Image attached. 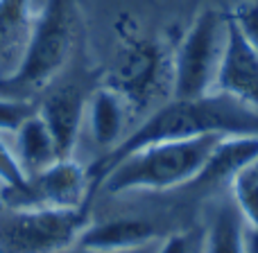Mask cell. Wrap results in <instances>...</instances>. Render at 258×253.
<instances>
[{"label":"cell","mask_w":258,"mask_h":253,"mask_svg":"<svg viewBox=\"0 0 258 253\" xmlns=\"http://www.w3.org/2000/svg\"><path fill=\"white\" fill-rule=\"evenodd\" d=\"M258 136V111L224 93H209L195 100L172 98L168 104L152 111L134 131H129L113 149L104 151L89 167L91 195L100 188L104 174L127 154L152 142L190 140L204 136Z\"/></svg>","instance_id":"1"},{"label":"cell","mask_w":258,"mask_h":253,"mask_svg":"<svg viewBox=\"0 0 258 253\" xmlns=\"http://www.w3.org/2000/svg\"><path fill=\"white\" fill-rule=\"evenodd\" d=\"M218 138L220 136H204L145 145L118 160L104 174L98 190H104L109 195H127V192H163L190 186Z\"/></svg>","instance_id":"2"},{"label":"cell","mask_w":258,"mask_h":253,"mask_svg":"<svg viewBox=\"0 0 258 253\" xmlns=\"http://www.w3.org/2000/svg\"><path fill=\"white\" fill-rule=\"evenodd\" d=\"M75 30V0H48L36 14L34 32L21 66L16 68V72L0 79V95L14 100H32L34 95L43 93L71 59Z\"/></svg>","instance_id":"3"},{"label":"cell","mask_w":258,"mask_h":253,"mask_svg":"<svg viewBox=\"0 0 258 253\" xmlns=\"http://www.w3.org/2000/svg\"><path fill=\"white\" fill-rule=\"evenodd\" d=\"M91 224L82 208H14L0 206V253H66Z\"/></svg>","instance_id":"4"},{"label":"cell","mask_w":258,"mask_h":253,"mask_svg":"<svg viewBox=\"0 0 258 253\" xmlns=\"http://www.w3.org/2000/svg\"><path fill=\"white\" fill-rule=\"evenodd\" d=\"M116 32L118 52L109 70L107 86L125 100L129 111H143L163 89L165 70L170 68L165 50L154 36L138 30L132 18L120 16Z\"/></svg>","instance_id":"5"},{"label":"cell","mask_w":258,"mask_h":253,"mask_svg":"<svg viewBox=\"0 0 258 253\" xmlns=\"http://www.w3.org/2000/svg\"><path fill=\"white\" fill-rule=\"evenodd\" d=\"M227 41V16L215 9H202L181 36L170 61L172 98L195 100L215 91Z\"/></svg>","instance_id":"6"},{"label":"cell","mask_w":258,"mask_h":253,"mask_svg":"<svg viewBox=\"0 0 258 253\" xmlns=\"http://www.w3.org/2000/svg\"><path fill=\"white\" fill-rule=\"evenodd\" d=\"M3 204L14 208H82L89 206V167L73 156L54 160L43 172L27 179L21 190H0Z\"/></svg>","instance_id":"7"},{"label":"cell","mask_w":258,"mask_h":253,"mask_svg":"<svg viewBox=\"0 0 258 253\" xmlns=\"http://www.w3.org/2000/svg\"><path fill=\"white\" fill-rule=\"evenodd\" d=\"M215 91L258 111V54L238 30L231 14L227 16V41L215 77Z\"/></svg>","instance_id":"8"},{"label":"cell","mask_w":258,"mask_h":253,"mask_svg":"<svg viewBox=\"0 0 258 253\" xmlns=\"http://www.w3.org/2000/svg\"><path fill=\"white\" fill-rule=\"evenodd\" d=\"M86 102H89V95L80 86L66 84L50 91L41 107L36 109L41 120L52 133L59 158H68L75 151L82 125L86 120Z\"/></svg>","instance_id":"9"},{"label":"cell","mask_w":258,"mask_h":253,"mask_svg":"<svg viewBox=\"0 0 258 253\" xmlns=\"http://www.w3.org/2000/svg\"><path fill=\"white\" fill-rule=\"evenodd\" d=\"M159 228L143 217H113L104 222H91L82 231L75 249L120 253L159 242Z\"/></svg>","instance_id":"10"},{"label":"cell","mask_w":258,"mask_h":253,"mask_svg":"<svg viewBox=\"0 0 258 253\" xmlns=\"http://www.w3.org/2000/svg\"><path fill=\"white\" fill-rule=\"evenodd\" d=\"M258 156V136L240 133V136H220L206 156L200 174L190 183L200 190H213L231 181Z\"/></svg>","instance_id":"11"},{"label":"cell","mask_w":258,"mask_h":253,"mask_svg":"<svg viewBox=\"0 0 258 253\" xmlns=\"http://www.w3.org/2000/svg\"><path fill=\"white\" fill-rule=\"evenodd\" d=\"M34 21L32 0H0V79L21 66L34 32Z\"/></svg>","instance_id":"12"},{"label":"cell","mask_w":258,"mask_h":253,"mask_svg":"<svg viewBox=\"0 0 258 253\" xmlns=\"http://www.w3.org/2000/svg\"><path fill=\"white\" fill-rule=\"evenodd\" d=\"M127 113L129 107L125 100L111 89V86H100L89 95L86 102V120H89L91 136H93L95 145L104 147V149H113L118 142L122 140L127 125Z\"/></svg>","instance_id":"13"},{"label":"cell","mask_w":258,"mask_h":253,"mask_svg":"<svg viewBox=\"0 0 258 253\" xmlns=\"http://www.w3.org/2000/svg\"><path fill=\"white\" fill-rule=\"evenodd\" d=\"M14 156L21 165L23 174L27 179L43 172L45 167L59 160V151L54 145V138L45 122L41 120L39 111L30 116L21 127L14 131Z\"/></svg>","instance_id":"14"},{"label":"cell","mask_w":258,"mask_h":253,"mask_svg":"<svg viewBox=\"0 0 258 253\" xmlns=\"http://www.w3.org/2000/svg\"><path fill=\"white\" fill-rule=\"evenodd\" d=\"M247 224L236 204L224 201L213 210L204 231L200 253H249L247 251Z\"/></svg>","instance_id":"15"},{"label":"cell","mask_w":258,"mask_h":253,"mask_svg":"<svg viewBox=\"0 0 258 253\" xmlns=\"http://www.w3.org/2000/svg\"><path fill=\"white\" fill-rule=\"evenodd\" d=\"M233 204L258 242V156L231 181Z\"/></svg>","instance_id":"16"},{"label":"cell","mask_w":258,"mask_h":253,"mask_svg":"<svg viewBox=\"0 0 258 253\" xmlns=\"http://www.w3.org/2000/svg\"><path fill=\"white\" fill-rule=\"evenodd\" d=\"M34 113L36 107L32 100H14L0 95V133H14Z\"/></svg>","instance_id":"17"},{"label":"cell","mask_w":258,"mask_h":253,"mask_svg":"<svg viewBox=\"0 0 258 253\" xmlns=\"http://www.w3.org/2000/svg\"><path fill=\"white\" fill-rule=\"evenodd\" d=\"M25 183L27 177L23 174L12 147L5 145V140L0 138V186L3 190H21L25 188Z\"/></svg>","instance_id":"18"},{"label":"cell","mask_w":258,"mask_h":253,"mask_svg":"<svg viewBox=\"0 0 258 253\" xmlns=\"http://www.w3.org/2000/svg\"><path fill=\"white\" fill-rule=\"evenodd\" d=\"M231 18L238 25V30L242 32V36L247 39V43L251 45V50L258 54V0L238 5L233 9Z\"/></svg>","instance_id":"19"},{"label":"cell","mask_w":258,"mask_h":253,"mask_svg":"<svg viewBox=\"0 0 258 253\" xmlns=\"http://www.w3.org/2000/svg\"><path fill=\"white\" fill-rule=\"evenodd\" d=\"M200 244L202 242H195L192 233H172L161 237L156 253H200Z\"/></svg>","instance_id":"20"},{"label":"cell","mask_w":258,"mask_h":253,"mask_svg":"<svg viewBox=\"0 0 258 253\" xmlns=\"http://www.w3.org/2000/svg\"><path fill=\"white\" fill-rule=\"evenodd\" d=\"M159 242H154V244H147V246H141V249H134V251H120V253H156V249H159ZM80 253H100V251H84V249H80Z\"/></svg>","instance_id":"21"},{"label":"cell","mask_w":258,"mask_h":253,"mask_svg":"<svg viewBox=\"0 0 258 253\" xmlns=\"http://www.w3.org/2000/svg\"><path fill=\"white\" fill-rule=\"evenodd\" d=\"M45 3H48V0H32V7H34V12L39 14L41 9H43V5H45Z\"/></svg>","instance_id":"22"},{"label":"cell","mask_w":258,"mask_h":253,"mask_svg":"<svg viewBox=\"0 0 258 253\" xmlns=\"http://www.w3.org/2000/svg\"><path fill=\"white\" fill-rule=\"evenodd\" d=\"M0 206H3V192H0Z\"/></svg>","instance_id":"23"}]
</instances>
